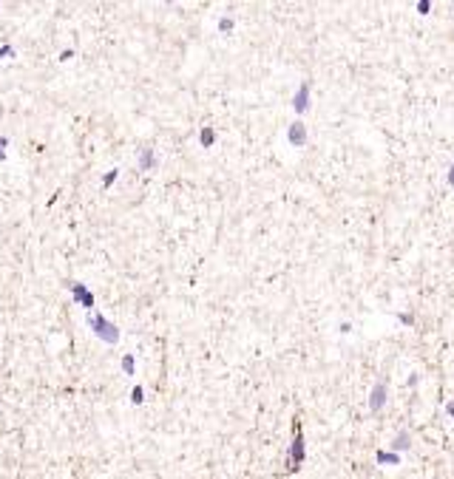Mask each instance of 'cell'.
Segmentation results:
<instances>
[{
    "label": "cell",
    "mask_w": 454,
    "mask_h": 479,
    "mask_svg": "<svg viewBox=\"0 0 454 479\" xmlns=\"http://www.w3.org/2000/svg\"><path fill=\"white\" fill-rule=\"evenodd\" d=\"M91 329H94L96 338H102L105 343H116V340H120V329H116V326H111V323L105 321V318H100V315H94V318H91Z\"/></svg>",
    "instance_id": "6da1fadb"
},
{
    "label": "cell",
    "mask_w": 454,
    "mask_h": 479,
    "mask_svg": "<svg viewBox=\"0 0 454 479\" xmlns=\"http://www.w3.org/2000/svg\"><path fill=\"white\" fill-rule=\"evenodd\" d=\"M386 397H389V386H386V380H378V383L372 386V394H369V409L380 411L386 406Z\"/></svg>",
    "instance_id": "7a4b0ae2"
},
{
    "label": "cell",
    "mask_w": 454,
    "mask_h": 479,
    "mask_svg": "<svg viewBox=\"0 0 454 479\" xmlns=\"http://www.w3.org/2000/svg\"><path fill=\"white\" fill-rule=\"evenodd\" d=\"M292 108H296V113H304L310 108V82H301V88L292 96Z\"/></svg>",
    "instance_id": "3957f363"
},
{
    "label": "cell",
    "mask_w": 454,
    "mask_h": 479,
    "mask_svg": "<svg viewBox=\"0 0 454 479\" xmlns=\"http://www.w3.org/2000/svg\"><path fill=\"white\" fill-rule=\"evenodd\" d=\"M287 139H290V145H296V148L306 145V128H304V122H292V125H290Z\"/></svg>",
    "instance_id": "277c9868"
},
{
    "label": "cell",
    "mask_w": 454,
    "mask_h": 479,
    "mask_svg": "<svg viewBox=\"0 0 454 479\" xmlns=\"http://www.w3.org/2000/svg\"><path fill=\"white\" fill-rule=\"evenodd\" d=\"M304 460V437H301V428H296V443H292V468H298Z\"/></svg>",
    "instance_id": "5b68a950"
},
{
    "label": "cell",
    "mask_w": 454,
    "mask_h": 479,
    "mask_svg": "<svg viewBox=\"0 0 454 479\" xmlns=\"http://www.w3.org/2000/svg\"><path fill=\"white\" fill-rule=\"evenodd\" d=\"M409 445H412V437H409V431H400V434H398V437H394V440H392V451H394V454H400V451H406Z\"/></svg>",
    "instance_id": "8992f818"
},
{
    "label": "cell",
    "mask_w": 454,
    "mask_h": 479,
    "mask_svg": "<svg viewBox=\"0 0 454 479\" xmlns=\"http://www.w3.org/2000/svg\"><path fill=\"white\" fill-rule=\"evenodd\" d=\"M154 167H156L154 150H140V170H154Z\"/></svg>",
    "instance_id": "52a82bcc"
},
{
    "label": "cell",
    "mask_w": 454,
    "mask_h": 479,
    "mask_svg": "<svg viewBox=\"0 0 454 479\" xmlns=\"http://www.w3.org/2000/svg\"><path fill=\"white\" fill-rule=\"evenodd\" d=\"M378 462H380V465H398V462H400V454H394V451H378Z\"/></svg>",
    "instance_id": "ba28073f"
},
{
    "label": "cell",
    "mask_w": 454,
    "mask_h": 479,
    "mask_svg": "<svg viewBox=\"0 0 454 479\" xmlns=\"http://www.w3.org/2000/svg\"><path fill=\"white\" fill-rule=\"evenodd\" d=\"M74 295H77V301H82V306H91V304H94V298L86 292V287H82V284H77V287H74Z\"/></svg>",
    "instance_id": "9c48e42d"
},
{
    "label": "cell",
    "mask_w": 454,
    "mask_h": 479,
    "mask_svg": "<svg viewBox=\"0 0 454 479\" xmlns=\"http://www.w3.org/2000/svg\"><path fill=\"white\" fill-rule=\"evenodd\" d=\"M213 136H216V133H213V128H204V131H202V145H204V148H210V145H213Z\"/></svg>",
    "instance_id": "30bf717a"
},
{
    "label": "cell",
    "mask_w": 454,
    "mask_h": 479,
    "mask_svg": "<svg viewBox=\"0 0 454 479\" xmlns=\"http://www.w3.org/2000/svg\"><path fill=\"white\" fill-rule=\"evenodd\" d=\"M418 11H420V14H428V11H432V3H428V0H420V3H418Z\"/></svg>",
    "instance_id": "8fae6325"
},
{
    "label": "cell",
    "mask_w": 454,
    "mask_h": 479,
    "mask_svg": "<svg viewBox=\"0 0 454 479\" xmlns=\"http://www.w3.org/2000/svg\"><path fill=\"white\" fill-rule=\"evenodd\" d=\"M122 369H125V372H128V375H131V372H134V357H131V355H125V360H122Z\"/></svg>",
    "instance_id": "7c38bea8"
},
{
    "label": "cell",
    "mask_w": 454,
    "mask_h": 479,
    "mask_svg": "<svg viewBox=\"0 0 454 479\" xmlns=\"http://www.w3.org/2000/svg\"><path fill=\"white\" fill-rule=\"evenodd\" d=\"M398 321H400V323H409V326H412V323H414V315H406V312H400V315H398Z\"/></svg>",
    "instance_id": "4fadbf2b"
},
{
    "label": "cell",
    "mask_w": 454,
    "mask_h": 479,
    "mask_svg": "<svg viewBox=\"0 0 454 479\" xmlns=\"http://www.w3.org/2000/svg\"><path fill=\"white\" fill-rule=\"evenodd\" d=\"M114 179H116V170H111V173L105 176V182H102V187H111V184H114Z\"/></svg>",
    "instance_id": "5bb4252c"
},
{
    "label": "cell",
    "mask_w": 454,
    "mask_h": 479,
    "mask_svg": "<svg viewBox=\"0 0 454 479\" xmlns=\"http://www.w3.org/2000/svg\"><path fill=\"white\" fill-rule=\"evenodd\" d=\"M218 28H222V31H230V28H233V20H222V23H218Z\"/></svg>",
    "instance_id": "9a60e30c"
},
{
    "label": "cell",
    "mask_w": 454,
    "mask_h": 479,
    "mask_svg": "<svg viewBox=\"0 0 454 479\" xmlns=\"http://www.w3.org/2000/svg\"><path fill=\"white\" fill-rule=\"evenodd\" d=\"M134 403H142V389H140V386L134 389Z\"/></svg>",
    "instance_id": "2e32d148"
},
{
    "label": "cell",
    "mask_w": 454,
    "mask_h": 479,
    "mask_svg": "<svg viewBox=\"0 0 454 479\" xmlns=\"http://www.w3.org/2000/svg\"><path fill=\"white\" fill-rule=\"evenodd\" d=\"M448 184L454 187V162H452V167H448Z\"/></svg>",
    "instance_id": "e0dca14e"
},
{
    "label": "cell",
    "mask_w": 454,
    "mask_h": 479,
    "mask_svg": "<svg viewBox=\"0 0 454 479\" xmlns=\"http://www.w3.org/2000/svg\"><path fill=\"white\" fill-rule=\"evenodd\" d=\"M3 150H6V139H0V159H3Z\"/></svg>",
    "instance_id": "ac0fdd59"
},
{
    "label": "cell",
    "mask_w": 454,
    "mask_h": 479,
    "mask_svg": "<svg viewBox=\"0 0 454 479\" xmlns=\"http://www.w3.org/2000/svg\"><path fill=\"white\" fill-rule=\"evenodd\" d=\"M448 414H452V417H454V403H448Z\"/></svg>",
    "instance_id": "d6986e66"
}]
</instances>
